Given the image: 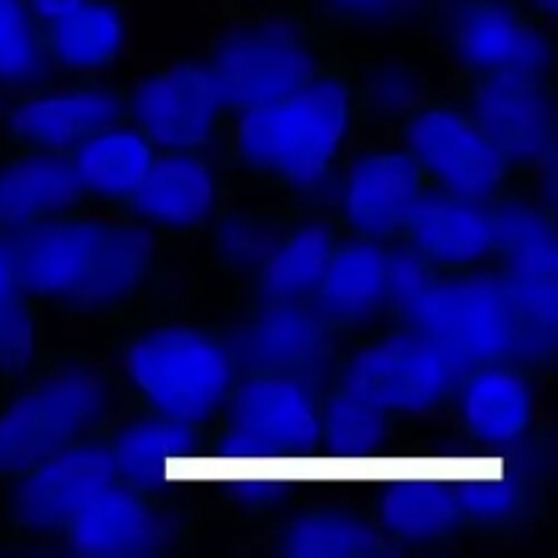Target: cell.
I'll list each match as a JSON object with an SVG mask.
<instances>
[{
    "label": "cell",
    "mask_w": 558,
    "mask_h": 558,
    "mask_svg": "<svg viewBox=\"0 0 558 558\" xmlns=\"http://www.w3.org/2000/svg\"><path fill=\"white\" fill-rule=\"evenodd\" d=\"M368 104L385 114H407L423 104V82L409 65L381 63L368 76Z\"/></svg>",
    "instance_id": "cell-33"
},
{
    "label": "cell",
    "mask_w": 558,
    "mask_h": 558,
    "mask_svg": "<svg viewBox=\"0 0 558 558\" xmlns=\"http://www.w3.org/2000/svg\"><path fill=\"white\" fill-rule=\"evenodd\" d=\"M85 196L69 153L22 147L0 161V232L69 216Z\"/></svg>",
    "instance_id": "cell-24"
},
{
    "label": "cell",
    "mask_w": 558,
    "mask_h": 558,
    "mask_svg": "<svg viewBox=\"0 0 558 558\" xmlns=\"http://www.w3.org/2000/svg\"><path fill=\"white\" fill-rule=\"evenodd\" d=\"M38 352L33 300L16 278L9 238L0 232V376H20Z\"/></svg>",
    "instance_id": "cell-31"
},
{
    "label": "cell",
    "mask_w": 558,
    "mask_h": 558,
    "mask_svg": "<svg viewBox=\"0 0 558 558\" xmlns=\"http://www.w3.org/2000/svg\"><path fill=\"white\" fill-rule=\"evenodd\" d=\"M227 109L265 107L287 98L322 65L308 27L292 14H259L229 25L207 60Z\"/></svg>",
    "instance_id": "cell-7"
},
{
    "label": "cell",
    "mask_w": 558,
    "mask_h": 558,
    "mask_svg": "<svg viewBox=\"0 0 558 558\" xmlns=\"http://www.w3.org/2000/svg\"><path fill=\"white\" fill-rule=\"evenodd\" d=\"M521 5L529 11V14L537 16L539 22H554L556 20L558 0H521Z\"/></svg>",
    "instance_id": "cell-38"
},
{
    "label": "cell",
    "mask_w": 558,
    "mask_h": 558,
    "mask_svg": "<svg viewBox=\"0 0 558 558\" xmlns=\"http://www.w3.org/2000/svg\"><path fill=\"white\" fill-rule=\"evenodd\" d=\"M114 477L153 499H167V485L189 477L202 436L194 425L142 409L109 423L104 436Z\"/></svg>",
    "instance_id": "cell-19"
},
{
    "label": "cell",
    "mask_w": 558,
    "mask_h": 558,
    "mask_svg": "<svg viewBox=\"0 0 558 558\" xmlns=\"http://www.w3.org/2000/svg\"><path fill=\"white\" fill-rule=\"evenodd\" d=\"M441 36L452 60L474 80L521 76L545 82L554 71V44L545 22L518 0H445Z\"/></svg>",
    "instance_id": "cell-8"
},
{
    "label": "cell",
    "mask_w": 558,
    "mask_h": 558,
    "mask_svg": "<svg viewBox=\"0 0 558 558\" xmlns=\"http://www.w3.org/2000/svg\"><path fill=\"white\" fill-rule=\"evenodd\" d=\"M401 145L428 185L477 202H496L510 180V161L469 109L423 101L407 112Z\"/></svg>",
    "instance_id": "cell-10"
},
{
    "label": "cell",
    "mask_w": 558,
    "mask_h": 558,
    "mask_svg": "<svg viewBox=\"0 0 558 558\" xmlns=\"http://www.w3.org/2000/svg\"><path fill=\"white\" fill-rule=\"evenodd\" d=\"M330 325L319 305L300 300H265L234 325L229 349L245 371H276L308 381L330 360Z\"/></svg>",
    "instance_id": "cell-15"
},
{
    "label": "cell",
    "mask_w": 558,
    "mask_h": 558,
    "mask_svg": "<svg viewBox=\"0 0 558 558\" xmlns=\"http://www.w3.org/2000/svg\"><path fill=\"white\" fill-rule=\"evenodd\" d=\"M390 240L352 238L332 245L314 303L336 325H368L390 308Z\"/></svg>",
    "instance_id": "cell-23"
},
{
    "label": "cell",
    "mask_w": 558,
    "mask_h": 558,
    "mask_svg": "<svg viewBox=\"0 0 558 558\" xmlns=\"http://www.w3.org/2000/svg\"><path fill=\"white\" fill-rule=\"evenodd\" d=\"M456 417L472 445L480 450H515L534 425L537 398L529 376L515 363H488L461 376L452 390Z\"/></svg>",
    "instance_id": "cell-21"
},
{
    "label": "cell",
    "mask_w": 558,
    "mask_h": 558,
    "mask_svg": "<svg viewBox=\"0 0 558 558\" xmlns=\"http://www.w3.org/2000/svg\"><path fill=\"white\" fill-rule=\"evenodd\" d=\"M118 407V379L93 360L69 357L38 371L0 403V480L96 436L112 423Z\"/></svg>",
    "instance_id": "cell-3"
},
{
    "label": "cell",
    "mask_w": 558,
    "mask_h": 558,
    "mask_svg": "<svg viewBox=\"0 0 558 558\" xmlns=\"http://www.w3.org/2000/svg\"><path fill=\"white\" fill-rule=\"evenodd\" d=\"M336 229L325 218H305L278 234L270 254L256 270L265 300H300L314 292L325 262L336 245Z\"/></svg>",
    "instance_id": "cell-29"
},
{
    "label": "cell",
    "mask_w": 558,
    "mask_h": 558,
    "mask_svg": "<svg viewBox=\"0 0 558 558\" xmlns=\"http://www.w3.org/2000/svg\"><path fill=\"white\" fill-rule=\"evenodd\" d=\"M322 11L352 25H392L423 9L425 0H314Z\"/></svg>",
    "instance_id": "cell-35"
},
{
    "label": "cell",
    "mask_w": 558,
    "mask_h": 558,
    "mask_svg": "<svg viewBox=\"0 0 558 558\" xmlns=\"http://www.w3.org/2000/svg\"><path fill=\"white\" fill-rule=\"evenodd\" d=\"M218 183L210 163L196 150H156L145 180L129 205L147 227L189 232L213 216Z\"/></svg>",
    "instance_id": "cell-22"
},
{
    "label": "cell",
    "mask_w": 558,
    "mask_h": 558,
    "mask_svg": "<svg viewBox=\"0 0 558 558\" xmlns=\"http://www.w3.org/2000/svg\"><path fill=\"white\" fill-rule=\"evenodd\" d=\"M74 3H80V0H27V5H31L33 14L38 16V22H47L52 20L54 14H60V11L71 9Z\"/></svg>",
    "instance_id": "cell-37"
},
{
    "label": "cell",
    "mask_w": 558,
    "mask_h": 558,
    "mask_svg": "<svg viewBox=\"0 0 558 558\" xmlns=\"http://www.w3.org/2000/svg\"><path fill=\"white\" fill-rule=\"evenodd\" d=\"M278 548L298 558H368L396 554V545L379 532L374 518L341 507L300 512L283 526Z\"/></svg>",
    "instance_id": "cell-28"
},
{
    "label": "cell",
    "mask_w": 558,
    "mask_h": 558,
    "mask_svg": "<svg viewBox=\"0 0 558 558\" xmlns=\"http://www.w3.org/2000/svg\"><path fill=\"white\" fill-rule=\"evenodd\" d=\"M223 98L207 63L174 60L136 76L125 114L156 150H199L216 136Z\"/></svg>",
    "instance_id": "cell-12"
},
{
    "label": "cell",
    "mask_w": 558,
    "mask_h": 558,
    "mask_svg": "<svg viewBox=\"0 0 558 558\" xmlns=\"http://www.w3.org/2000/svg\"><path fill=\"white\" fill-rule=\"evenodd\" d=\"M398 316L445 352L461 374L523 357L521 311L499 267L434 270Z\"/></svg>",
    "instance_id": "cell-5"
},
{
    "label": "cell",
    "mask_w": 558,
    "mask_h": 558,
    "mask_svg": "<svg viewBox=\"0 0 558 558\" xmlns=\"http://www.w3.org/2000/svg\"><path fill=\"white\" fill-rule=\"evenodd\" d=\"M238 371L227 341L191 325L150 327L118 354L120 381L142 409L194 428L221 414Z\"/></svg>",
    "instance_id": "cell-6"
},
{
    "label": "cell",
    "mask_w": 558,
    "mask_h": 558,
    "mask_svg": "<svg viewBox=\"0 0 558 558\" xmlns=\"http://www.w3.org/2000/svg\"><path fill=\"white\" fill-rule=\"evenodd\" d=\"M496 210V254L523 322V357H548L556 347L558 251L548 213L526 202Z\"/></svg>",
    "instance_id": "cell-11"
},
{
    "label": "cell",
    "mask_w": 558,
    "mask_h": 558,
    "mask_svg": "<svg viewBox=\"0 0 558 558\" xmlns=\"http://www.w3.org/2000/svg\"><path fill=\"white\" fill-rule=\"evenodd\" d=\"M354 123L352 82L319 69L287 98L238 109L229 129L234 156L254 172L294 189H314L341 158Z\"/></svg>",
    "instance_id": "cell-2"
},
{
    "label": "cell",
    "mask_w": 558,
    "mask_h": 558,
    "mask_svg": "<svg viewBox=\"0 0 558 558\" xmlns=\"http://www.w3.org/2000/svg\"><path fill=\"white\" fill-rule=\"evenodd\" d=\"M387 272H390V308L396 314H401L414 298H417L420 289L428 283V278L434 276V267L425 259H420L407 243H390V256H387Z\"/></svg>",
    "instance_id": "cell-36"
},
{
    "label": "cell",
    "mask_w": 558,
    "mask_h": 558,
    "mask_svg": "<svg viewBox=\"0 0 558 558\" xmlns=\"http://www.w3.org/2000/svg\"><path fill=\"white\" fill-rule=\"evenodd\" d=\"M3 234L27 298L74 308H107L131 298L156 256L147 223L76 210Z\"/></svg>",
    "instance_id": "cell-1"
},
{
    "label": "cell",
    "mask_w": 558,
    "mask_h": 558,
    "mask_svg": "<svg viewBox=\"0 0 558 558\" xmlns=\"http://www.w3.org/2000/svg\"><path fill=\"white\" fill-rule=\"evenodd\" d=\"M47 69L41 22L27 0H0V85H25Z\"/></svg>",
    "instance_id": "cell-32"
},
{
    "label": "cell",
    "mask_w": 558,
    "mask_h": 558,
    "mask_svg": "<svg viewBox=\"0 0 558 558\" xmlns=\"http://www.w3.org/2000/svg\"><path fill=\"white\" fill-rule=\"evenodd\" d=\"M461 371L445 352L403 325L360 343L341 365L343 390L365 398L390 417L428 414L452 396Z\"/></svg>",
    "instance_id": "cell-9"
},
{
    "label": "cell",
    "mask_w": 558,
    "mask_h": 558,
    "mask_svg": "<svg viewBox=\"0 0 558 558\" xmlns=\"http://www.w3.org/2000/svg\"><path fill=\"white\" fill-rule=\"evenodd\" d=\"M278 234H281L278 229L265 227L262 221H251V218H227V221L218 227V248H221V254L227 256L232 265L259 270V265L265 262V256L270 254Z\"/></svg>",
    "instance_id": "cell-34"
},
{
    "label": "cell",
    "mask_w": 558,
    "mask_h": 558,
    "mask_svg": "<svg viewBox=\"0 0 558 558\" xmlns=\"http://www.w3.org/2000/svg\"><path fill=\"white\" fill-rule=\"evenodd\" d=\"M469 112L510 167H550L556 142L554 96L539 80L483 76L472 82Z\"/></svg>",
    "instance_id": "cell-17"
},
{
    "label": "cell",
    "mask_w": 558,
    "mask_h": 558,
    "mask_svg": "<svg viewBox=\"0 0 558 558\" xmlns=\"http://www.w3.org/2000/svg\"><path fill=\"white\" fill-rule=\"evenodd\" d=\"M428 189L423 169L407 147H371L343 169L338 207L357 238H401L409 213Z\"/></svg>",
    "instance_id": "cell-16"
},
{
    "label": "cell",
    "mask_w": 558,
    "mask_h": 558,
    "mask_svg": "<svg viewBox=\"0 0 558 558\" xmlns=\"http://www.w3.org/2000/svg\"><path fill=\"white\" fill-rule=\"evenodd\" d=\"M374 523L379 532L396 545H423L434 539L450 537L461 529V507L456 494H441V490H412L403 494H381L374 505Z\"/></svg>",
    "instance_id": "cell-30"
},
{
    "label": "cell",
    "mask_w": 558,
    "mask_h": 558,
    "mask_svg": "<svg viewBox=\"0 0 558 558\" xmlns=\"http://www.w3.org/2000/svg\"><path fill=\"white\" fill-rule=\"evenodd\" d=\"M178 512L161 499L140 494L131 485L109 483L85 501L65 523L63 534L71 554L87 558L156 556L180 537Z\"/></svg>",
    "instance_id": "cell-14"
},
{
    "label": "cell",
    "mask_w": 558,
    "mask_h": 558,
    "mask_svg": "<svg viewBox=\"0 0 558 558\" xmlns=\"http://www.w3.org/2000/svg\"><path fill=\"white\" fill-rule=\"evenodd\" d=\"M114 480L118 477L104 439L87 436L27 472L3 480L9 483L3 505L5 518L20 534H60L65 523L85 507V501Z\"/></svg>",
    "instance_id": "cell-13"
},
{
    "label": "cell",
    "mask_w": 558,
    "mask_h": 558,
    "mask_svg": "<svg viewBox=\"0 0 558 558\" xmlns=\"http://www.w3.org/2000/svg\"><path fill=\"white\" fill-rule=\"evenodd\" d=\"M156 145L134 123H114L82 140L69 153L82 189L93 196L129 202L150 169Z\"/></svg>",
    "instance_id": "cell-26"
},
{
    "label": "cell",
    "mask_w": 558,
    "mask_h": 558,
    "mask_svg": "<svg viewBox=\"0 0 558 558\" xmlns=\"http://www.w3.org/2000/svg\"><path fill=\"white\" fill-rule=\"evenodd\" d=\"M390 414L338 387L319 403V466L332 456L338 463H332L327 477H338L343 469H352L349 477H357L368 469L371 456L385 452V463H390Z\"/></svg>",
    "instance_id": "cell-27"
},
{
    "label": "cell",
    "mask_w": 558,
    "mask_h": 558,
    "mask_svg": "<svg viewBox=\"0 0 558 558\" xmlns=\"http://www.w3.org/2000/svg\"><path fill=\"white\" fill-rule=\"evenodd\" d=\"M129 11L123 0H80L41 22L47 52L80 74H101L129 47Z\"/></svg>",
    "instance_id": "cell-25"
},
{
    "label": "cell",
    "mask_w": 558,
    "mask_h": 558,
    "mask_svg": "<svg viewBox=\"0 0 558 558\" xmlns=\"http://www.w3.org/2000/svg\"><path fill=\"white\" fill-rule=\"evenodd\" d=\"M401 240L434 270H463L496 256V210L428 185L409 213Z\"/></svg>",
    "instance_id": "cell-20"
},
{
    "label": "cell",
    "mask_w": 558,
    "mask_h": 558,
    "mask_svg": "<svg viewBox=\"0 0 558 558\" xmlns=\"http://www.w3.org/2000/svg\"><path fill=\"white\" fill-rule=\"evenodd\" d=\"M213 439L210 466L223 456L221 477L262 472L287 477L303 469L305 456H319V401L305 379L276 371H248L238 376Z\"/></svg>",
    "instance_id": "cell-4"
},
{
    "label": "cell",
    "mask_w": 558,
    "mask_h": 558,
    "mask_svg": "<svg viewBox=\"0 0 558 558\" xmlns=\"http://www.w3.org/2000/svg\"><path fill=\"white\" fill-rule=\"evenodd\" d=\"M123 118V93L101 82H80L20 98L5 114V129L27 150L71 153L82 140Z\"/></svg>",
    "instance_id": "cell-18"
}]
</instances>
